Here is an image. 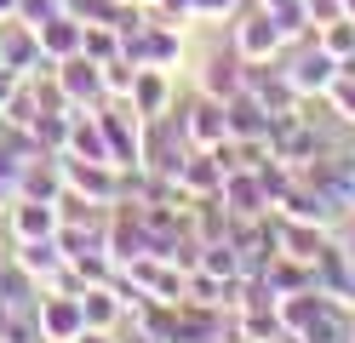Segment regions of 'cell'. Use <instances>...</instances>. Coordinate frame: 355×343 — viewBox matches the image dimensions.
Returning a JSON list of instances; mask_svg holds the SVG:
<instances>
[{
	"label": "cell",
	"mask_w": 355,
	"mask_h": 343,
	"mask_svg": "<svg viewBox=\"0 0 355 343\" xmlns=\"http://www.w3.org/2000/svg\"><path fill=\"white\" fill-rule=\"evenodd\" d=\"M281 40H286V35H281V23H275L270 12H247V17L235 23V40H230V46H235L241 63H270V58L281 52Z\"/></svg>",
	"instance_id": "cell-5"
},
{
	"label": "cell",
	"mask_w": 355,
	"mask_h": 343,
	"mask_svg": "<svg viewBox=\"0 0 355 343\" xmlns=\"http://www.w3.org/2000/svg\"><path fill=\"white\" fill-rule=\"evenodd\" d=\"M80 29H86L80 17L52 12L46 23H35V40H40V52H46L52 63H63V58H75V52H80Z\"/></svg>",
	"instance_id": "cell-10"
},
{
	"label": "cell",
	"mask_w": 355,
	"mask_h": 343,
	"mask_svg": "<svg viewBox=\"0 0 355 343\" xmlns=\"http://www.w3.org/2000/svg\"><path fill=\"white\" fill-rule=\"evenodd\" d=\"M0 69H12L17 80H29V75H52V58L40 52V40H35V29L29 23H0Z\"/></svg>",
	"instance_id": "cell-2"
},
{
	"label": "cell",
	"mask_w": 355,
	"mask_h": 343,
	"mask_svg": "<svg viewBox=\"0 0 355 343\" xmlns=\"http://www.w3.org/2000/svg\"><path fill=\"white\" fill-rule=\"evenodd\" d=\"M332 80H338V58H332L327 46H321V52H304L298 69H286V86H293L298 98H304V91H327Z\"/></svg>",
	"instance_id": "cell-11"
},
{
	"label": "cell",
	"mask_w": 355,
	"mask_h": 343,
	"mask_svg": "<svg viewBox=\"0 0 355 343\" xmlns=\"http://www.w3.org/2000/svg\"><path fill=\"white\" fill-rule=\"evenodd\" d=\"M35 320H40V343H75L86 332L80 292H40L35 297Z\"/></svg>",
	"instance_id": "cell-1"
},
{
	"label": "cell",
	"mask_w": 355,
	"mask_h": 343,
	"mask_svg": "<svg viewBox=\"0 0 355 343\" xmlns=\"http://www.w3.org/2000/svg\"><path fill=\"white\" fill-rule=\"evenodd\" d=\"M98 69H103V98H126L132 80H138V63H132L126 52H121V58H109V63H98Z\"/></svg>",
	"instance_id": "cell-14"
},
{
	"label": "cell",
	"mask_w": 355,
	"mask_h": 343,
	"mask_svg": "<svg viewBox=\"0 0 355 343\" xmlns=\"http://www.w3.org/2000/svg\"><path fill=\"white\" fill-rule=\"evenodd\" d=\"M178 121H184V132H189L195 149H224V143H230V109L218 103V98H207V91L178 114Z\"/></svg>",
	"instance_id": "cell-6"
},
{
	"label": "cell",
	"mask_w": 355,
	"mask_h": 343,
	"mask_svg": "<svg viewBox=\"0 0 355 343\" xmlns=\"http://www.w3.org/2000/svg\"><path fill=\"white\" fill-rule=\"evenodd\" d=\"M17 6H24V0H0V23H12V17H17Z\"/></svg>",
	"instance_id": "cell-20"
},
{
	"label": "cell",
	"mask_w": 355,
	"mask_h": 343,
	"mask_svg": "<svg viewBox=\"0 0 355 343\" xmlns=\"http://www.w3.org/2000/svg\"><path fill=\"white\" fill-rule=\"evenodd\" d=\"M58 223H63V200H29V195H17V200L6 206L12 240H52Z\"/></svg>",
	"instance_id": "cell-4"
},
{
	"label": "cell",
	"mask_w": 355,
	"mask_h": 343,
	"mask_svg": "<svg viewBox=\"0 0 355 343\" xmlns=\"http://www.w3.org/2000/svg\"><path fill=\"white\" fill-rule=\"evenodd\" d=\"M321 46H327L332 58H349V52H355V23H349V17H332L327 35H321Z\"/></svg>",
	"instance_id": "cell-16"
},
{
	"label": "cell",
	"mask_w": 355,
	"mask_h": 343,
	"mask_svg": "<svg viewBox=\"0 0 355 343\" xmlns=\"http://www.w3.org/2000/svg\"><path fill=\"white\" fill-rule=\"evenodd\" d=\"M80 58H92V63H109V58H121V29H115L109 17L86 23V29H80Z\"/></svg>",
	"instance_id": "cell-13"
},
{
	"label": "cell",
	"mask_w": 355,
	"mask_h": 343,
	"mask_svg": "<svg viewBox=\"0 0 355 343\" xmlns=\"http://www.w3.org/2000/svg\"><path fill=\"white\" fill-rule=\"evenodd\" d=\"M52 80H58V91L69 98V109H86V114H98L109 98H103V69L92 63V58H63L58 69H52Z\"/></svg>",
	"instance_id": "cell-3"
},
{
	"label": "cell",
	"mask_w": 355,
	"mask_h": 343,
	"mask_svg": "<svg viewBox=\"0 0 355 343\" xmlns=\"http://www.w3.org/2000/svg\"><path fill=\"white\" fill-rule=\"evenodd\" d=\"M80 315H86V332H115V326H121V315H126L121 286H115V281L86 286V292H80Z\"/></svg>",
	"instance_id": "cell-7"
},
{
	"label": "cell",
	"mask_w": 355,
	"mask_h": 343,
	"mask_svg": "<svg viewBox=\"0 0 355 343\" xmlns=\"http://www.w3.org/2000/svg\"><path fill=\"white\" fill-rule=\"evenodd\" d=\"M327 98H332V103H338V109L349 114V121H355V75H338V80L327 86Z\"/></svg>",
	"instance_id": "cell-17"
},
{
	"label": "cell",
	"mask_w": 355,
	"mask_h": 343,
	"mask_svg": "<svg viewBox=\"0 0 355 343\" xmlns=\"http://www.w3.org/2000/svg\"><path fill=\"white\" fill-rule=\"evenodd\" d=\"M109 6H132V0H109Z\"/></svg>",
	"instance_id": "cell-21"
},
{
	"label": "cell",
	"mask_w": 355,
	"mask_h": 343,
	"mask_svg": "<svg viewBox=\"0 0 355 343\" xmlns=\"http://www.w3.org/2000/svg\"><path fill=\"white\" fill-rule=\"evenodd\" d=\"M281 246H286V258H293V263H298V258L309 263V258H321V252H315V246H321V229H286Z\"/></svg>",
	"instance_id": "cell-15"
},
{
	"label": "cell",
	"mask_w": 355,
	"mask_h": 343,
	"mask_svg": "<svg viewBox=\"0 0 355 343\" xmlns=\"http://www.w3.org/2000/svg\"><path fill=\"white\" fill-rule=\"evenodd\" d=\"M6 258L24 269L29 281H40V286H46L52 274L69 263V258H63V246H58V235H52V240H12V252H6Z\"/></svg>",
	"instance_id": "cell-9"
},
{
	"label": "cell",
	"mask_w": 355,
	"mask_h": 343,
	"mask_svg": "<svg viewBox=\"0 0 355 343\" xmlns=\"http://www.w3.org/2000/svg\"><path fill=\"white\" fill-rule=\"evenodd\" d=\"M241 86H247V63H241V58H235V46H230L224 58H212V63H207L201 91H207V98H218V103H230Z\"/></svg>",
	"instance_id": "cell-12"
},
{
	"label": "cell",
	"mask_w": 355,
	"mask_h": 343,
	"mask_svg": "<svg viewBox=\"0 0 355 343\" xmlns=\"http://www.w3.org/2000/svg\"><path fill=\"white\" fill-rule=\"evenodd\" d=\"M126 103H132V114H138V121L166 114V109H172V75H166V69H138V80H132V91H126Z\"/></svg>",
	"instance_id": "cell-8"
},
{
	"label": "cell",
	"mask_w": 355,
	"mask_h": 343,
	"mask_svg": "<svg viewBox=\"0 0 355 343\" xmlns=\"http://www.w3.org/2000/svg\"><path fill=\"white\" fill-rule=\"evenodd\" d=\"M12 252V229H6V206H0V258Z\"/></svg>",
	"instance_id": "cell-19"
},
{
	"label": "cell",
	"mask_w": 355,
	"mask_h": 343,
	"mask_svg": "<svg viewBox=\"0 0 355 343\" xmlns=\"http://www.w3.org/2000/svg\"><path fill=\"white\" fill-rule=\"evenodd\" d=\"M12 91H17V75H12V69H0V114H6V103H12Z\"/></svg>",
	"instance_id": "cell-18"
}]
</instances>
